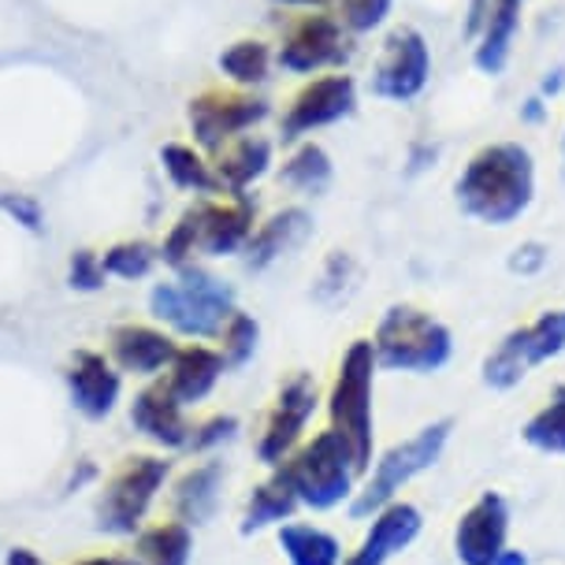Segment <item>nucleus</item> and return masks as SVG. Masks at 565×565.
Returning a JSON list of instances; mask_svg holds the SVG:
<instances>
[{
  "instance_id": "7ed1b4c3",
  "label": "nucleus",
  "mask_w": 565,
  "mask_h": 565,
  "mask_svg": "<svg viewBox=\"0 0 565 565\" xmlns=\"http://www.w3.org/2000/svg\"><path fill=\"white\" fill-rule=\"evenodd\" d=\"M376 353L372 339H353L342 350L335 380L324 395L328 428L347 443L361 472H369L372 454H376Z\"/></svg>"
},
{
  "instance_id": "a19ab883",
  "label": "nucleus",
  "mask_w": 565,
  "mask_h": 565,
  "mask_svg": "<svg viewBox=\"0 0 565 565\" xmlns=\"http://www.w3.org/2000/svg\"><path fill=\"white\" fill-rule=\"evenodd\" d=\"M488 8H491V0H469V4H466V19H461V38H466L469 45L477 42V34L483 30Z\"/></svg>"
},
{
  "instance_id": "58836bf2",
  "label": "nucleus",
  "mask_w": 565,
  "mask_h": 565,
  "mask_svg": "<svg viewBox=\"0 0 565 565\" xmlns=\"http://www.w3.org/2000/svg\"><path fill=\"white\" fill-rule=\"evenodd\" d=\"M0 212H4V216H12L23 231H34V235L45 227V209H42V201L30 198V194H15V190L0 194Z\"/></svg>"
},
{
  "instance_id": "473e14b6",
  "label": "nucleus",
  "mask_w": 565,
  "mask_h": 565,
  "mask_svg": "<svg viewBox=\"0 0 565 565\" xmlns=\"http://www.w3.org/2000/svg\"><path fill=\"white\" fill-rule=\"evenodd\" d=\"M157 260H160L157 246H153V242H146V238L113 242V246L100 254V265H105L108 279H127V282L146 279L149 271L157 268Z\"/></svg>"
},
{
  "instance_id": "c85d7f7f",
  "label": "nucleus",
  "mask_w": 565,
  "mask_h": 565,
  "mask_svg": "<svg viewBox=\"0 0 565 565\" xmlns=\"http://www.w3.org/2000/svg\"><path fill=\"white\" fill-rule=\"evenodd\" d=\"M331 175H335V164H331L328 149L317 146L312 138L295 141L290 157L279 164V183L295 190V194H312V198L324 194L331 186Z\"/></svg>"
},
{
  "instance_id": "a878e982",
  "label": "nucleus",
  "mask_w": 565,
  "mask_h": 565,
  "mask_svg": "<svg viewBox=\"0 0 565 565\" xmlns=\"http://www.w3.org/2000/svg\"><path fill=\"white\" fill-rule=\"evenodd\" d=\"M130 558L135 565H190L194 562V529L175 518L149 521L130 540Z\"/></svg>"
},
{
  "instance_id": "a18cd8bd",
  "label": "nucleus",
  "mask_w": 565,
  "mask_h": 565,
  "mask_svg": "<svg viewBox=\"0 0 565 565\" xmlns=\"http://www.w3.org/2000/svg\"><path fill=\"white\" fill-rule=\"evenodd\" d=\"M536 94H540L543 100H558V97L565 94V64H554V67L543 71Z\"/></svg>"
},
{
  "instance_id": "1a4fd4ad",
  "label": "nucleus",
  "mask_w": 565,
  "mask_h": 565,
  "mask_svg": "<svg viewBox=\"0 0 565 565\" xmlns=\"http://www.w3.org/2000/svg\"><path fill=\"white\" fill-rule=\"evenodd\" d=\"M565 353V306L543 309L536 320L513 328L483 361V383L494 391H510L543 361Z\"/></svg>"
},
{
  "instance_id": "72a5a7b5",
  "label": "nucleus",
  "mask_w": 565,
  "mask_h": 565,
  "mask_svg": "<svg viewBox=\"0 0 565 565\" xmlns=\"http://www.w3.org/2000/svg\"><path fill=\"white\" fill-rule=\"evenodd\" d=\"M335 15L350 38H365L387 26V19L395 15V0H342Z\"/></svg>"
},
{
  "instance_id": "9d476101",
  "label": "nucleus",
  "mask_w": 565,
  "mask_h": 565,
  "mask_svg": "<svg viewBox=\"0 0 565 565\" xmlns=\"http://www.w3.org/2000/svg\"><path fill=\"white\" fill-rule=\"evenodd\" d=\"M320 402H324V395H320V383L312 372L298 369L279 383L276 398H271V406L257 431V458L265 461L268 469L282 466V461L298 450V443L309 436L306 428H309V420L317 417Z\"/></svg>"
},
{
  "instance_id": "c756f323",
  "label": "nucleus",
  "mask_w": 565,
  "mask_h": 565,
  "mask_svg": "<svg viewBox=\"0 0 565 565\" xmlns=\"http://www.w3.org/2000/svg\"><path fill=\"white\" fill-rule=\"evenodd\" d=\"M216 64L231 86L257 89L268 83L271 64H276V49L268 42H260V38H238V42H231L224 53H220Z\"/></svg>"
},
{
  "instance_id": "b1692460",
  "label": "nucleus",
  "mask_w": 565,
  "mask_h": 565,
  "mask_svg": "<svg viewBox=\"0 0 565 565\" xmlns=\"http://www.w3.org/2000/svg\"><path fill=\"white\" fill-rule=\"evenodd\" d=\"M271 164H276V141L257 135V130L238 135L212 157V168H216V179H220V194H249V186H257L271 171Z\"/></svg>"
},
{
  "instance_id": "c9c22d12",
  "label": "nucleus",
  "mask_w": 565,
  "mask_h": 565,
  "mask_svg": "<svg viewBox=\"0 0 565 565\" xmlns=\"http://www.w3.org/2000/svg\"><path fill=\"white\" fill-rule=\"evenodd\" d=\"M238 417L231 413H212V417H201L194 420V431H190V443H186V454L194 458H212L220 447H227L231 439L238 436Z\"/></svg>"
},
{
  "instance_id": "39448f33",
  "label": "nucleus",
  "mask_w": 565,
  "mask_h": 565,
  "mask_svg": "<svg viewBox=\"0 0 565 565\" xmlns=\"http://www.w3.org/2000/svg\"><path fill=\"white\" fill-rule=\"evenodd\" d=\"M276 472L295 491L298 507L312 513L350 507L361 477H365L358 461H353L350 447L331 428L312 431V436L301 439L298 450L282 466H276Z\"/></svg>"
},
{
  "instance_id": "4c0bfd02",
  "label": "nucleus",
  "mask_w": 565,
  "mask_h": 565,
  "mask_svg": "<svg viewBox=\"0 0 565 565\" xmlns=\"http://www.w3.org/2000/svg\"><path fill=\"white\" fill-rule=\"evenodd\" d=\"M108 282V271L100 265L97 249H75L67 260V287L78 290V295H94Z\"/></svg>"
},
{
  "instance_id": "de8ad7c7",
  "label": "nucleus",
  "mask_w": 565,
  "mask_h": 565,
  "mask_svg": "<svg viewBox=\"0 0 565 565\" xmlns=\"http://www.w3.org/2000/svg\"><path fill=\"white\" fill-rule=\"evenodd\" d=\"M4 565H49V562L34 547H26V543H15V547L4 551Z\"/></svg>"
},
{
  "instance_id": "f3484780",
  "label": "nucleus",
  "mask_w": 565,
  "mask_h": 565,
  "mask_svg": "<svg viewBox=\"0 0 565 565\" xmlns=\"http://www.w3.org/2000/svg\"><path fill=\"white\" fill-rule=\"evenodd\" d=\"M175 350H179V339L171 335L168 328H160L157 320L153 324H141V320L116 324L108 331V347H105L113 365L124 372V376L141 380V383L164 376Z\"/></svg>"
},
{
  "instance_id": "4468645a",
  "label": "nucleus",
  "mask_w": 565,
  "mask_h": 565,
  "mask_svg": "<svg viewBox=\"0 0 565 565\" xmlns=\"http://www.w3.org/2000/svg\"><path fill=\"white\" fill-rule=\"evenodd\" d=\"M198 227V257H235L249 246L260 224L257 201L249 194H216L190 205Z\"/></svg>"
},
{
  "instance_id": "423d86ee",
  "label": "nucleus",
  "mask_w": 565,
  "mask_h": 565,
  "mask_svg": "<svg viewBox=\"0 0 565 565\" xmlns=\"http://www.w3.org/2000/svg\"><path fill=\"white\" fill-rule=\"evenodd\" d=\"M372 353H376V365L387 372L428 376L454 358V335L428 309L398 301L383 312L372 331Z\"/></svg>"
},
{
  "instance_id": "e433bc0d",
  "label": "nucleus",
  "mask_w": 565,
  "mask_h": 565,
  "mask_svg": "<svg viewBox=\"0 0 565 565\" xmlns=\"http://www.w3.org/2000/svg\"><path fill=\"white\" fill-rule=\"evenodd\" d=\"M353 279H358V265H353V257L342 254V249H335V254L324 260V268H320L317 298L320 301H339L353 287Z\"/></svg>"
},
{
  "instance_id": "f704fd0d",
  "label": "nucleus",
  "mask_w": 565,
  "mask_h": 565,
  "mask_svg": "<svg viewBox=\"0 0 565 565\" xmlns=\"http://www.w3.org/2000/svg\"><path fill=\"white\" fill-rule=\"evenodd\" d=\"M157 254H160V260H164L171 271H183L190 265H198V227H194V216H190V209L168 227V235L157 246Z\"/></svg>"
},
{
  "instance_id": "4be33fe9",
  "label": "nucleus",
  "mask_w": 565,
  "mask_h": 565,
  "mask_svg": "<svg viewBox=\"0 0 565 565\" xmlns=\"http://www.w3.org/2000/svg\"><path fill=\"white\" fill-rule=\"evenodd\" d=\"M312 235V212L301 209V205H282L276 209L271 216H265L249 238V246L242 249L246 257V268L249 271H265L271 268L276 260L290 257L298 246H306Z\"/></svg>"
},
{
  "instance_id": "2eb2a0df",
  "label": "nucleus",
  "mask_w": 565,
  "mask_h": 565,
  "mask_svg": "<svg viewBox=\"0 0 565 565\" xmlns=\"http://www.w3.org/2000/svg\"><path fill=\"white\" fill-rule=\"evenodd\" d=\"M127 417L130 428L149 443V450L160 454H186L190 431V409L168 391L164 380H149L135 391V398L127 402Z\"/></svg>"
},
{
  "instance_id": "ddd939ff",
  "label": "nucleus",
  "mask_w": 565,
  "mask_h": 565,
  "mask_svg": "<svg viewBox=\"0 0 565 565\" xmlns=\"http://www.w3.org/2000/svg\"><path fill=\"white\" fill-rule=\"evenodd\" d=\"M358 108V83L347 71H324V75L306 78V86L287 100L279 116V138L282 141H306L309 135L324 130L339 119L353 116Z\"/></svg>"
},
{
  "instance_id": "20e7f679",
  "label": "nucleus",
  "mask_w": 565,
  "mask_h": 565,
  "mask_svg": "<svg viewBox=\"0 0 565 565\" xmlns=\"http://www.w3.org/2000/svg\"><path fill=\"white\" fill-rule=\"evenodd\" d=\"M235 312V287L190 265L149 290V317L186 342H216L224 320Z\"/></svg>"
},
{
  "instance_id": "f8f14e48",
  "label": "nucleus",
  "mask_w": 565,
  "mask_h": 565,
  "mask_svg": "<svg viewBox=\"0 0 565 565\" xmlns=\"http://www.w3.org/2000/svg\"><path fill=\"white\" fill-rule=\"evenodd\" d=\"M431 83V45L417 26L402 23L383 38L380 56L372 64V97L391 105H409Z\"/></svg>"
},
{
  "instance_id": "7c9ffc66",
  "label": "nucleus",
  "mask_w": 565,
  "mask_h": 565,
  "mask_svg": "<svg viewBox=\"0 0 565 565\" xmlns=\"http://www.w3.org/2000/svg\"><path fill=\"white\" fill-rule=\"evenodd\" d=\"M524 439L543 454H565V383L551 391L547 406H540L529 417Z\"/></svg>"
},
{
  "instance_id": "393cba45",
  "label": "nucleus",
  "mask_w": 565,
  "mask_h": 565,
  "mask_svg": "<svg viewBox=\"0 0 565 565\" xmlns=\"http://www.w3.org/2000/svg\"><path fill=\"white\" fill-rule=\"evenodd\" d=\"M298 499L295 491L287 488V480L279 477L276 469L268 472L265 480L254 483L246 494V502H242V536H257V532L265 529H279V524L295 521L298 518Z\"/></svg>"
},
{
  "instance_id": "c03bdc74",
  "label": "nucleus",
  "mask_w": 565,
  "mask_h": 565,
  "mask_svg": "<svg viewBox=\"0 0 565 565\" xmlns=\"http://www.w3.org/2000/svg\"><path fill=\"white\" fill-rule=\"evenodd\" d=\"M439 160V146H431V141H413L409 146V175H420V171L436 168Z\"/></svg>"
},
{
  "instance_id": "09e8293b",
  "label": "nucleus",
  "mask_w": 565,
  "mask_h": 565,
  "mask_svg": "<svg viewBox=\"0 0 565 565\" xmlns=\"http://www.w3.org/2000/svg\"><path fill=\"white\" fill-rule=\"evenodd\" d=\"M276 8H298V12H328V8H339L342 0H271Z\"/></svg>"
},
{
  "instance_id": "79ce46f5",
  "label": "nucleus",
  "mask_w": 565,
  "mask_h": 565,
  "mask_svg": "<svg viewBox=\"0 0 565 565\" xmlns=\"http://www.w3.org/2000/svg\"><path fill=\"white\" fill-rule=\"evenodd\" d=\"M518 116H521L524 127H543V124H547V116H551V100H543L540 94H529L521 100Z\"/></svg>"
},
{
  "instance_id": "3c124183",
  "label": "nucleus",
  "mask_w": 565,
  "mask_h": 565,
  "mask_svg": "<svg viewBox=\"0 0 565 565\" xmlns=\"http://www.w3.org/2000/svg\"><path fill=\"white\" fill-rule=\"evenodd\" d=\"M562 179H565V130H562Z\"/></svg>"
},
{
  "instance_id": "37998d69",
  "label": "nucleus",
  "mask_w": 565,
  "mask_h": 565,
  "mask_svg": "<svg viewBox=\"0 0 565 565\" xmlns=\"http://www.w3.org/2000/svg\"><path fill=\"white\" fill-rule=\"evenodd\" d=\"M97 480H100V469H97L89 458H78V461H75V469L67 472V483H64V488H67V491H83V488H94Z\"/></svg>"
},
{
  "instance_id": "0eeeda50",
  "label": "nucleus",
  "mask_w": 565,
  "mask_h": 565,
  "mask_svg": "<svg viewBox=\"0 0 565 565\" xmlns=\"http://www.w3.org/2000/svg\"><path fill=\"white\" fill-rule=\"evenodd\" d=\"M447 439H450V420H436V424H424L420 431H413L409 439L395 443L391 450H383L380 458H372L376 466H369V472L361 477L365 483H358V494L350 499L353 518H372L387 502H395L398 491L413 477H420L424 469L436 466Z\"/></svg>"
},
{
  "instance_id": "a211bd4d",
  "label": "nucleus",
  "mask_w": 565,
  "mask_h": 565,
  "mask_svg": "<svg viewBox=\"0 0 565 565\" xmlns=\"http://www.w3.org/2000/svg\"><path fill=\"white\" fill-rule=\"evenodd\" d=\"M510 536V510L507 499L494 491H483L472 507L458 518L454 529V554L461 565H494L507 551Z\"/></svg>"
},
{
  "instance_id": "6e6552de",
  "label": "nucleus",
  "mask_w": 565,
  "mask_h": 565,
  "mask_svg": "<svg viewBox=\"0 0 565 565\" xmlns=\"http://www.w3.org/2000/svg\"><path fill=\"white\" fill-rule=\"evenodd\" d=\"M268 116H271L268 100L254 94V89H238V86L201 89V94L190 97V105H186L190 135H194V146L205 157H216L227 141L257 130Z\"/></svg>"
},
{
  "instance_id": "bb28decb",
  "label": "nucleus",
  "mask_w": 565,
  "mask_h": 565,
  "mask_svg": "<svg viewBox=\"0 0 565 565\" xmlns=\"http://www.w3.org/2000/svg\"><path fill=\"white\" fill-rule=\"evenodd\" d=\"M160 168L171 179V186L183 190V194L198 198H216L220 194V179L212 168V157H205L194 141H168L160 149Z\"/></svg>"
},
{
  "instance_id": "8fccbe9b",
  "label": "nucleus",
  "mask_w": 565,
  "mask_h": 565,
  "mask_svg": "<svg viewBox=\"0 0 565 565\" xmlns=\"http://www.w3.org/2000/svg\"><path fill=\"white\" fill-rule=\"evenodd\" d=\"M494 565H529V558H524L521 551H502V554H499V562H494Z\"/></svg>"
},
{
  "instance_id": "49530a36",
  "label": "nucleus",
  "mask_w": 565,
  "mask_h": 565,
  "mask_svg": "<svg viewBox=\"0 0 565 565\" xmlns=\"http://www.w3.org/2000/svg\"><path fill=\"white\" fill-rule=\"evenodd\" d=\"M67 565H135V558H130V551H97V554H83V558Z\"/></svg>"
},
{
  "instance_id": "9b49d317",
  "label": "nucleus",
  "mask_w": 565,
  "mask_h": 565,
  "mask_svg": "<svg viewBox=\"0 0 565 565\" xmlns=\"http://www.w3.org/2000/svg\"><path fill=\"white\" fill-rule=\"evenodd\" d=\"M350 56V34L335 12H301L282 30L276 45V64L290 75H324L339 71Z\"/></svg>"
},
{
  "instance_id": "ea45409f",
  "label": "nucleus",
  "mask_w": 565,
  "mask_h": 565,
  "mask_svg": "<svg viewBox=\"0 0 565 565\" xmlns=\"http://www.w3.org/2000/svg\"><path fill=\"white\" fill-rule=\"evenodd\" d=\"M547 260H551V246H547V242L529 238V242H521V246H513L510 271H513V276H540V271L547 268Z\"/></svg>"
},
{
  "instance_id": "412c9836",
  "label": "nucleus",
  "mask_w": 565,
  "mask_h": 565,
  "mask_svg": "<svg viewBox=\"0 0 565 565\" xmlns=\"http://www.w3.org/2000/svg\"><path fill=\"white\" fill-rule=\"evenodd\" d=\"M224 372L227 365H224V358H220L216 342H179L175 358H171V365L160 380L168 383V391L183 402L186 409H194L220 387Z\"/></svg>"
},
{
  "instance_id": "f257e3e1",
  "label": "nucleus",
  "mask_w": 565,
  "mask_h": 565,
  "mask_svg": "<svg viewBox=\"0 0 565 565\" xmlns=\"http://www.w3.org/2000/svg\"><path fill=\"white\" fill-rule=\"evenodd\" d=\"M454 198L458 209L483 227L518 224L536 201V157L524 141H488L454 179Z\"/></svg>"
},
{
  "instance_id": "5701e85b",
  "label": "nucleus",
  "mask_w": 565,
  "mask_h": 565,
  "mask_svg": "<svg viewBox=\"0 0 565 565\" xmlns=\"http://www.w3.org/2000/svg\"><path fill=\"white\" fill-rule=\"evenodd\" d=\"M524 8H529V0H491L483 30L477 34V42H472V67L480 75L499 78L510 67L524 26Z\"/></svg>"
},
{
  "instance_id": "aec40b11",
  "label": "nucleus",
  "mask_w": 565,
  "mask_h": 565,
  "mask_svg": "<svg viewBox=\"0 0 565 565\" xmlns=\"http://www.w3.org/2000/svg\"><path fill=\"white\" fill-rule=\"evenodd\" d=\"M420 524L424 518L413 502H402V499L387 502V507L369 518L365 536H361L358 547L342 558V565H387L395 554H402L420 536Z\"/></svg>"
},
{
  "instance_id": "2f4dec72",
  "label": "nucleus",
  "mask_w": 565,
  "mask_h": 565,
  "mask_svg": "<svg viewBox=\"0 0 565 565\" xmlns=\"http://www.w3.org/2000/svg\"><path fill=\"white\" fill-rule=\"evenodd\" d=\"M260 347V324L257 317H249V312L235 309L231 317L224 320V328H220L216 335V350L220 358H224L227 369H242L254 361V353Z\"/></svg>"
},
{
  "instance_id": "cd10ccee",
  "label": "nucleus",
  "mask_w": 565,
  "mask_h": 565,
  "mask_svg": "<svg viewBox=\"0 0 565 565\" xmlns=\"http://www.w3.org/2000/svg\"><path fill=\"white\" fill-rule=\"evenodd\" d=\"M279 551L290 565H342V543L312 521H287L276 529Z\"/></svg>"
},
{
  "instance_id": "6ab92c4d",
  "label": "nucleus",
  "mask_w": 565,
  "mask_h": 565,
  "mask_svg": "<svg viewBox=\"0 0 565 565\" xmlns=\"http://www.w3.org/2000/svg\"><path fill=\"white\" fill-rule=\"evenodd\" d=\"M227 488V466L216 458H198L186 469H179L168 483V510L175 521L190 524H209L216 518L220 502H224Z\"/></svg>"
},
{
  "instance_id": "dca6fc26",
  "label": "nucleus",
  "mask_w": 565,
  "mask_h": 565,
  "mask_svg": "<svg viewBox=\"0 0 565 565\" xmlns=\"http://www.w3.org/2000/svg\"><path fill=\"white\" fill-rule=\"evenodd\" d=\"M124 372L113 365L105 350H75L64 365L67 402L78 417L108 420L124 402Z\"/></svg>"
},
{
  "instance_id": "f03ea898",
  "label": "nucleus",
  "mask_w": 565,
  "mask_h": 565,
  "mask_svg": "<svg viewBox=\"0 0 565 565\" xmlns=\"http://www.w3.org/2000/svg\"><path fill=\"white\" fill-rule=\"evenodd\" d=\"M175 477L171 454L130 450L116 461V469L97 483L94 524L108 540H135L149 524V513Z\"/></svg>"
}]
</instances>
